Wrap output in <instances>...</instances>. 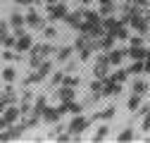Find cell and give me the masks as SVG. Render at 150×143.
Returning <instances> with one entry per match:
<instances>
[{"label":"cell","instance_id":"7","mask_svg":"<svg viewBox=\"0 0 150 143\" xmlns=\"http://www.w3.org/2000/svg\"><path fill=\"white\" fill-rule=\"evenodd\" d=\"M83 103H76V100H67V103H60V110H62V115H81L83 112Z\"/></svg>","mask_w":150,"mask_h":143},{"label":"cell","instance_id":"15","mask_svg":"<svg viewBox=\"0 0 150 143\" xmlns=\"http://www.w3.org/2000/svg\"><path fill=\"white\" fill-rule=\"evenodd\" d=\"M136 115H141V117H143V122H141V129L148 134V131H150V107H148V105H141L138 110H136Z\"/></svg>","mask_w":150,"mask_h":143},{"label":"cell","instance_id":"6","mask_svg":"<svg viewBox=\"0 0 150 143\" xmlns=\"http://www.w3.org/2000/svg\"><path fill=\"white\" fill-rule=\"evenodd\" d=\"M67 14H69L67 5H64V3H57V5L48 7V22H57V19H64Z\"/></svg>","mask_w":150,"mask_h":143},{"label":"cell","instance_id":"30","mask_svg":"<svg viewBox=\"0 0 150 143\" xmlns=\"http://www.w3.org/2000/svg\"><path fill=\"white\" fill-rule=\"evenodd\" d=\"M62 81H64V69H62V72H55L52 79H50V84H52V86H62Z\"/></svg>","mask_w":150,"mask_h":143},{"label":"cell","instance_id":"31","mask_svg":"<svg viewBox=\"0 0 150 143\" xmlns=\"http://www.w3.org/2000/svg\"><path fill=\"white\" fill-rule=\"evenodd\" d=\"M76 69H79V62H74V60H67L64 62V74H74Z\"/></svg>","mask_w":150,"mask_h":143},{"label":"cell","instance_id":"2","mask_svg":"<svg viewBox=\"0 0 150 143\" xmlns=\"http://www.w3.org/2000/svg\"><path fill=\"white\" fill-rule=\"evenodd\" d=\"M19 117H22V110L17 107V103H14V105H7L5 112H3V117H0V129H7L10 124H14Z\"/></svg>","mask_w":150,"mask_h":143},{"label":"cell","instance_id":"39","mask_svg":"<svg viewBox=\"0 0 150 143\" xmlns=\"http://www.w3.org/2000/svg\"><path fill=\"white\" fill-rule=\"evenodd\" d=\"M93 3V0H81V5H91Z\"/></svg>","mask_w":150,"mask_h":143},{"label":"cell","instance_id":"37","mask_svg":"<svg viewBox=\"0 0 150 143\" xmlns=\"http://www.w3.org/2000/svg\"><path fill=\"white\" fill-rule=\"evenodd\" d=\"M57 3H60V0H45V5H48V7H52V5H57Z\"/></svg>","mask_w":150,"mask_h":143},{"label":"cell","instance_id":"27","mask_svg":"<svg viewBox=\"0 0 150 143\" xmlns=\"http://www.w3.org/2000/svg\"><path fill=\"white\" fill-rule=\"evenodd\" d=\"M112 12H115V3H112V0L110 3H100V14L103 17H110Z\"/></svg>","mask_w":150,"mask_h":143},{"label":"cell","instance_id":"22","mask_svg":"<svg viewBox=\"0 0 150 143\" xmlns=\"http://www.w3.org/2000/svg\"><path fill=\"white\" fill-rule=\"evenodd\" d=\"M14 79H17L14 67H12V64H10V67H5V69H3V81H5V84H12Z\"/></svg>","mask_w":150,"mask_h":143},{"label":"cell","instance_id":"4","mask_svg":"<svg viewBox=\"0 0 150 143\" xmlns=\"http://www.w3.org/2000/svg\"><path fill=\"white\" fill-rule=\"evenodd\" d=\"M26 26H29V29H36V31H43V29H45V19H43V17L36 12L33 7H29V10H26Z\"/></svg>","mask_w":150,"mask_h":143},{"label":"cell","instance_id":"12","mask_svg":"<svg viewBox=\"0 0 150 143\" xmlns=\"http://www.w3.org/2000/svg\"><path fill=\"white\" fill-rule=\"evenodd\" d=\"M7 22H10L12 29H24V26H26V14H22L19 10H14V12L10 14V19H7Z\"/></svg>","mask_w":150,"mask_h":143},{"label":"cell","instance_id":"14","mask_svg":"<svg viewBox=\"0 0 150 143\" xmlns=\"http://www.w3.org/2000/svg\"><path fill=\"white\" fill-rule=\"evenodd\" d=\"M55 96L60 98V103H67V100H74V88L71 86H57V91H55Z\"/></svg>","mask_w":150,"mask_h":143},{"label":"cell","instance_id":"25","mask_svg":"<svg viewBox=\"0 0 150 143\" xmlns=\"http://www.w3.org/2000/svg\"><path fill=\"white\" fill-rule=\"evenodd\" d=\"M93 52H96V50H93V45H88V48H81V50H79V60H81V62H88V60L93 57Z\"/></svg>","mask_w":150,"mask_h":143},{"label":"cell","instance_id":"24","mask_svg":"<svg viewBox=\"0 0 150 143\" xmlns=\"http://www.w3.org/2000/svg\"><path fill=\"white\" fill-rule=\"evenodd\" d=\"M110 79H115V81H119V84H124V81L129 79V69H117L115 74H110Z\"/></svg>","mask_w":150,"mask_h":143},{"label":"cell","instance_id":"20","mask_svg":"<svg viewBox=\"0 0 150 143\" xmlns=\"http://www.w3.org/2000/svg\"><path fill=\"white\" fill-rule=\"evenodd\" d=\"M112 117H115V107L110 105V107H105L103 112H96L91 119H103V122H107V119H112Z\"/></svg>","mask_w":150,"mask_h":143},{"label":"cell","instance_id":"8","mask_svg":"<svg viewBox=\"0 0 150 143\" xmlns=\"http://www.w3.org/2000/svg\"><path fill=\"white\" fill-rule=\"evenodd\" d=\"M148 50L150 48H145V45H129L126 48V57H131V60H148Z\"/></svg>","mask_w":150,"mask_h":143},{"label":"cell","instance_id":"17","mask_svg":"<svg viewBox=\"0 0 150 143\" xmlns=\"http://www.w3.org/2000/svg\"><path fill=\"white\" fill-rule=\"evenodd\" d=\"M107 72H110V62H96V69H93L96 79H107Z\"/></svg>","mask_w":150,"mask_h":143},{"label":"cell","instance_id":"33","mask_svg":"<svg viewBox=\"0 0 150 143\" xmlns=\"http://www.w3.org/2000/svg\"><path fill=\"white\" fill-rule=\"evenodd\" d=\"M7 33H10V22H0V45H3Z\"/></svg>","mask_w":150,"mask_h":143},{"label":"cell","instance_id":"5","mask_svg":"<svg viewBox=\"0 0 150 143\" xmlns=\"http://www.w3.org/2000/svg\"><path fill=\"white\" fill-rule=\"evenodd\" d=\"M83 19H86V5H83V7H79V10H74L71 14H67V17H64V22H67L71 29H79V31H81Z\"/></svg>","mask_w":150,"mask_h":143},{"label":"cell","instance_id":"23","mask_svg":"<svg viewBox=\"0 0 150 143\" xmlns=\"http://www.w3.org/2000/svg\"><path fill=\"white\" fill-rule=\"evenodd\" d=\"M145 88H148V84H145L143 79H136L134 86H131V93H141V96H143V93H145Z\"/></svg>","mask_w":150,"mask_h":143},{"label":"cell","instance_id":"9","mask_svg":"<svg viewBox=\"0 0 150 143\" xmlns=\"http://www.w3.org/2000/svg\"><path fill=\"white\" fill-rule=\"evenodd\" d=\"M31 48H33V36H31V33H22L19 38H17L14 50H17V52H26V50H31Z\"/></svg>","mask_w":150,"mask_h":143},{"label":"cell","instance_id":"40","mask_svg":"<svg viewBox=\"0 0 150 143\" xmlns=\"http://www.w3.org/2000/svg\"><path fill=\"white\" fill-rule=\"evenodd\" d=\"M145 41H150V31H148V33H145Z\"/></svg>","mask_w":150,"mask_h":143},{"label":"cell","instance_id":"32","mask_svg":"<svg viewBox=\"0 0 150 143\" xmlns=\"http://www.w3.org/2000/svg\"><path fill=\"white\" fill-rule=\"evenodd\" d=\"M43 36H45V41H52L55 36H57V29H55V26H48V24H45V29H43Z\"/></svg>","mask_w":150,"mask_h":143},{"label":"cell","instance_id":"1","mask_svg":"<svg viewBox=\"0 0 150 143\" xmlns=\"http://www.w3.org/2000/svg\"><path fill=\"white\" fill-rule=\"evenodd\" d=\"M29 127L26 124H10L7 129H0V141H14V138H22L24 136V131H26Z\"/></svg>","mask_w":150,"mask_h":143},{"label":"cell","instance_id":"26","mask_svg":"<svg viewBox=\"0 0 150 143\" xmlns=\"http://www.w3.org/2000/svg\"><path fill=\"white\" fill-rule=\"evenodd\" d=\"M64 86H71V88H76L79 84H81V79L76 76V74H64V81H62Z\"/></svg>","mask_w":150,"mask_h":143},{"label":"cell","instance_id":"10","mask_svg":"<svg viewBox=\"0 0 150 143\" xmlns=\"http://www.w3.org/2000/svg\"><path fill=\"white\" fill-rule=\"evenodd\" d=\"M60 117H62V110H60V107H45V110H43V122H45V124H57Z\"/></svg>","mask_w":150,"mask_h":143},{"label":"cell","instance_id":"35","mask_svg":"<svg viewBox=\"0 0 150 143\" xmlns=\"http://www.w3.org/2000/svg\"><path fill=\"white\" fill-rule=\"evenodd\" d=\"M134 5L141 7V10H145V7H148V0H134Z\"/></svg>","mask_w":150,"mask_h":143},{"label":"cell","instance_id":"34","mask_svg":"<svg viewBox=\"0 0 150 143\" xmlns=\"http://www.w3.org/2000/svg\"><path fill=\"white\" fill-rule=\"evenodd\" d=\"M3 57H5L7 62H12V60H17V52H12V48H5V52H3Z\"/></svg>","mask_w":150,"mask_h":143},{"label":"cell","instance_id":"3","mask_svg":"<svg viewBox=\"0 0 150 143\" xmlns=\"http://www.w3.org/2000/svg\"><path fill=\"white\" fill-rule=\"evenodd\" d=\"M88 124H91V119H88L86 115H74L71 122L67 124V129L71 131V136H76V134H83V131L88 129Z\"/></svg>","mask_w":150,"mask_h":143},{"label":"cell","instance_id":"21","mask_svg":"<svg viewBox=\"0 0 150 143\" xmlns=\"http://www.w3.org/2000/svg\"><path fill=\"white\" fill-rule=\"evenodd\" d=\"M126 107L136 112L138 107H141V93H131V96H129V100H126Z\"/></svg>","mask_w":150,"mask_h":143},{"label":"cell","instance_id":"29","mask_svg":"<svg viewBox=\"0 0 150 143\" xmlns=\"http://www.w3.org/2000/svg\"><path fill=\"white\" fill-rule=\"evenodd\" d=\"M134 138H136L134 129H124V131H119V134H117V141H134Z\"/></svg>","mask_w":150,"mask_h":143},{"label":"cell","instance_id":"19","mask_svg":"<svg viewBox=\"0 0 150 143\" xmlns=\"http://www.w3.org/2000/svg\"><path fill=\"white\" fill-rule=\"evenodd\" d=\"M107 136H110V127H107V124H100V127L96 129V134H93V141L100 143V141H105Z\"/></svg>","mask_w":150,"mask_h":143},{"label":"cell","instance_id":"36","mask_svg":"<svg viewBox=\"0 0 150 143\" xmlns=\"http://www.w3.org/2000/svg\"><path fill=\"white\" fill-rule=\"evenodd\" d=\"M17 5H33V0H14Z\"/></svg>","mask_w":150,"mask_h":143},{"label":"cell","instance_id":"38","mask_svg":"<svg viewBox=\"0 0 150 143\" xmlns=\"http://www.w3.org/2000/svg\"><path fill=\"white\" fill-rule=\"evenodd\" d=\"M145 74H150V57L145 60Z\"/></svg>","mask_w":150,"mask_h":143},{"label":"cell","instance_id":"16","mask_svg":"<svg viewBox=\"0 0 150 143\" xmlns=\"http://www.w3.org/2000/svg\"><path fill=\"white\" fill-rule=\"evenodd\" d=\"M129 74L131 76H141V74H145V60H134L129 64Z\"/></svg>","mask_w":150,"mask_h":143},{"label":"cell","instance_id":"11","mask_svg":"<svg viewBox=\"0 0 150 143\" xmlns=\"http://www.w3.org/2000/svg\"><path fill=\"white\" fill-rule=\"evenodd\" d=\"M107 55H110V64L112 67H119L124 62V57H126V50L124 48H112V50H107Z\"/></svg>","mask_w":150,"mask_h":143},{"label":"cell","instance_id":"28","mask_svg":"<svg viewBox=\"0 0 150 143\" xmlns=\"http://www.w3.org/2000/svg\"><path fill=\"white\" fill-rule=\"evenodd\" d=\"M50 69H52V62H50V60H43V62H41V67H38V74L45 79V76L50 74Z\"/></svg>","mask_w":150,"mask_h":143},{"label":"cell","instance_id":"13","mask_svg":"<svg viewBox=\"0 0 150 143\" xmlns=\"http://www.w3.org/2000/svg\"><path fill=\"white\" fill-rule=\"evenodd\" d=\"M71 52H76L74 45H62V48H57V52H55V60L57 62H67V60H71Z\"/></svg>","mask_w":150,"mask_h":143},{"label":"cell","instance_id":"18","mask_svg":"<svg viewBox=\"0 0 150 143\" xmlns=\"http://www.w3.org/2000/svg\"><path fill=\"white\" fill-rule=\"evenodd\" d=\"M45 107H48V98H45V96H38V98L33 100V110H31V112H36V115L43 117V110H45Z\"/></svg>","mask_w":150,"mask_h":143}]
</instances>
